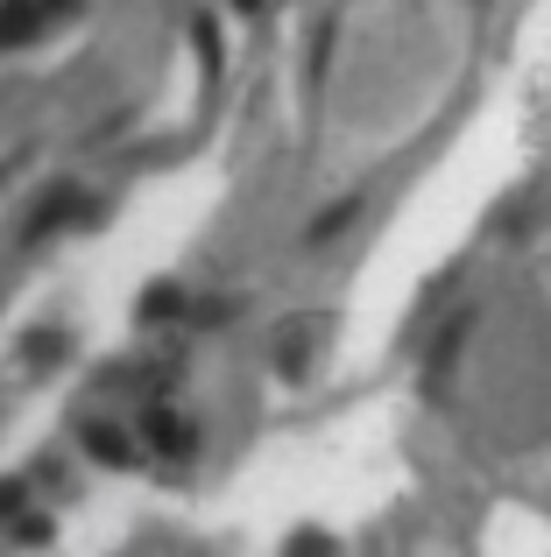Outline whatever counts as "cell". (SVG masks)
<instances>
[{"mask_svg": "<svg viewBox=\"0 0 551 557\" xmlns=\"http://www.w3.org/2000/svg\"><path fill=\"white\" fill-rule=\"evenodd\" d=\"M36 22H42L36 0H0V50H22L36 36Z\"/></svg>", "mask_w": 551, "mask_h": 557, "instance_id": "cell-1", "label": "cell"}, {"mask_svg": "<svg viewBox=\"0 0 551 557\" xmlns=\"http://www.w3.org/2000/svg\"><path fill=\"white\" fill-rule=\"evenodd\" d=\"M149 437H156V445L170 451V459H184V451L198 445V431H192L184 417H170V409H156V417H149Z\"/></svg>", "mask_w": 551, "mask_h": 557, "instance_id": "cell-2", "label": "cell"}, {"mask_svg": "<svg viewBox=\"0 0 551 557\" xmlns=\"http://www.w3.org/2000/svg\"><path fill=\"white\" fill-rule=\"evenodd\" d=\"M85 445H93V459H99V466H127V459H135L127 431H113V423H93V431H85Z\"/></svg>", "mask_w": 551, "mask_h": 557, "instance_id": "cell-3", "label": "cell"}, {"mask_svg": "<svg viewBox=\"0 0 551 557\" xmlns=\"http://www.w3.org/2000/svg\"><path fill=\"white\" fill-rule=\"evenodd\" d=\"M170 311H177V289H170V283H156L149 297H142V318H170Z\"/></svg>", "mask_w": 551, "mask_h": 557, "instance_id": "cell-4", "label": "cell"}, {"mask_svg": "<svg viewBox=\"0 0 551 557\" xmlns=\"http://www.w3.org/2000/svg\"><path fill=\"white\" fill-rule=\"evenodd\" d=\"M290 557H326V536H318V530H304L297 544H290Z\"/></svg>", "mask_w": 551, "mask_h": 557, "instance_id": "cell-5", "label": "cell"}, {"mask_svg": "<svg viewBox=\"0 0 551 557\" xmlns=\"http://www.w3.org/2000/svg\"><path fill=\"white\" fill-rule=\"evenodd\" d=\"M234 8H262V0H234Z\"/></svg>", "mask_w": 551, "mask_h": 557, "instance_id": "cell-6", "label": "cell"}]
</instances>
